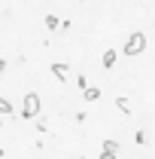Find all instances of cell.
Here are the masks:
<instances>
[{"label": "cell", "mask_w": 155, "mask_h": 159, "mask_svg": "<svg viewBox=\"0 0 155 159\" xmlns=\"http://www.w3.org/2000/svg\"><path fill=\"white\" fill-rule=\"evenodd\" d=\"M143 49H146V34L143 31H134L128 37V43H125V55H140Z\"/></svg>", "instance_id": "1"}, {"label": "cell", "mask_w": 155, "mask_h": 159, "mask_svg": "<svg viewBox=\"0 0 155 159\" xmlns=\"http://www.w3.org/2000/svg\"><path fill=\"white\" fill-rule=\"evenodd\" d=\"M21 116H27V119L40 116V95H37V92H27V95H24V104H21Z\"/></svg>", "instance_id": "2"}, {"label": "cell", "mask_w": 155, "mask_h": 159, "mask_svg": "<svg viewBox=\"0 0 155 159\" xmlns=\"http://www.w3.org/2000/svg\"><path fill=\"white\" fill-rule=\"evenodd\" d=\"M52 74H55L58 80H67V64H61V61H55V64H52Z\"/></svg>", "instance_id": "3"}, {"label": "cell", "mask_w": 155, "mask_h": 159, "mask_svg": "<svg viewBox=\"0 0 155 159\" xmlns=\"http://www.w3.org/2000/svg\"><path fill=\"white\" fill-rule=\"evenodd\" d=\"M116 49H107V52H103V67H113V64H116Z\"/></svg>", "instance_id": "4"}, {"label": "cell", "mask_w": 155, "mask_h": 159, "mask_svg": "<svg viewBox=\"0 0 155 159\" xmlns=\"http://www.w3.org/2000/svg\"><path fill=\"white\" fill-rule=\"evenodd\" d=\"M82 95H85V101H97V98H100V89H94V86H88V89H85Z\"/></svg>", "instance_id": "5"}, {"label": "cell", "mask_w": 155, "mask_h": 159, "mask_svg": "<svg viewBox=\"0 0 155 159\" xmlns=\"http://www.w3.org/2000/svg\"><path fill=\"white\" fill-rule=\"evenodd\" d=\"M116 107L122 110V113H131V101L128 98H116Z\"/></svg>", "instance_id": "6"}, {"label": "cell", "mask_w": 155, "mask_h": 159, "mask_svg": "<svg viewBox=\"0 0 155 159\" xmlns=\"http://www.w3.org/2000/svg\"><path fill=\"white\" fill-rule=\"evenodd\" d=\"M46 28H49V31H61V21L55 19V16H46Z\"/></svg>", "instance_id": "7"}, {"label": "cell", "mask_w": 155, "mask_h": 159, "mask_svg": "<svg viewBox=\"0 0 155 159\" xmlns=\"http://www.w3.org/2000/svg\"><path fill=\"white\" fill-rule=\"evenodd\" d=\"M103 153H116L119 156V144L116 141H103Z\"/></svg>", "instance_id": "8"}, {"label": "cell", "mask_w": 155, "mask_h": 159, "mask_svg": "<svg viewBox=\"0 0 155 159\" xmlns=\"http://www.w3.org/2000/svg\"><path fill=\"white\" fill-rule=\"evenodd\" d=\"M0 113H12V104H9L6 98H0Z\"/></svg>", "instance_id": "9"}, {"label": "cell", "mask_w": 155, "mask_h": 159, "mask_svg": "<svg viewBox=\"0 0 155 159\" xmlns=\"http://www.w3.org/2000/svg\"><path fill=\"white\" fill-rule=\"evenodd\" d=\"M76 83H79V89H82V92L88 89V77H76Z\"/></svg>", "instance_id": "10"}, {"label": "cell", "mask_w": 155, "mask_h": 159, "mask_svg": "<svg viewBox=\"0 0 155 159\" xmlns=\"http://www.w3.org/2000/svg\"><path fill=\"white\" fill-rule=\"evenodd\" d=\"M100 159H116V153H100Z\"/></svg>", "instance_id": "11"}, {"label": "cell", "mask_w": 155, "mask_h": 159, "mask_svg": "<svg viewBox=\"0 0 155 159\" xmlns=\"http://www.w3.org/2000/svg\"><path fill=\"white\" fill-rule=\"evenodd\" d=\"M3 67H6V61H3V58H0V74H3Z\"/></svg>", "instance_id": "12"}, {"label": "cell", "mask_w": 155, "mask_h": 159, "mask_svg": "<svg viewBox=\"0 0 155 159\" xmlns=\"http://www.w3.org/2000/svg\"><path fill=\"white\" fill-rule=\"evenodd\" d=\"M0 132H3V119H0Z\"/></svg>", "instance_id": "13"}, {"label": "cell", "mask_w": 155, "mask_h": 159, "mask_svg": "<svg viewBox=\"0 0 155 159\" xmlns=\"http://www.w3.org/2000/svg\"><path fill=\"white\" fill-rule=\"evenodd\" d=\"M0 156H3V150H0Z\"/></svg>", "instance_id": "14"}]
</instances>
